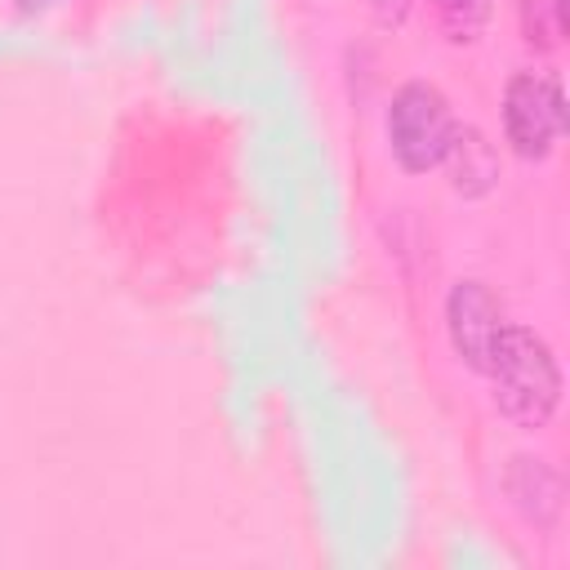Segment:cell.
<instances>
[{
	"mask_svg": "<svg viewBox=\"0 0 570 570\" xmlns=\"http://www.w3.org/2000/svg\"><path fill=\"white\" fill-rule=\"evenodd\" d=\"M485 379L494 387L499 414H508L517 428H548V419L561 405L557 356L525 325H508L503 321V330L494 334L490 361H485Z\"/></svg>",
	"mask_w": 570,
	"mask_h": 570,
	"instance_id": "obj_1",
	"label": "cell"
},
{
	"mask_svg": "<svg viewBox=\"0 0 570 570\" xmlns=\"http://www.w3.org/2000/svg\"><path fill=\"white\" fill-rule=\"evenodd\" d=\"M566 129V94L557 76L517 71L503 89V134L521 160H543Z\"/></svg>",
	"mask_w": 570,
	"mask_h": 570,
	"instance_id": "obj_3",
	"label": "cell"
},
{
	"mask_svg": "<svg viewBox=\"0 0 570 570\" xmlns=\"http://www.w3.org/2000/svg\"><path fill=\"white\" fill-rule=\"evenodd\" d=\"M445 330H450V343H454L459 361L468 370L485 374L494 334L503 330V307L481 281H459L445 298Z\"/></svg>",
	"mask_w": 570,
	"mask_h": 570,
	"instance_id": "obj_4",
	"label": "cell"
},
{
	"mask_svg": "<svg viewBox=\"0 0 570 570\" xmlns=\"http://www.w3.org/2000/svg\"><path fill=\"white\" fill-rule=\"evenodd\" d=\"M370 9H374L379 27H401L405 13H410V0H370Z\"/></svg>",
	"mask_w": 570,
	"mask_h": 570,
	"instance_id": "obj_7",
	"label": "cell"
},
{
	"mask_svg": "<svg viewBox=\"0 0 570 570\" xmlns=\"http://www.w3.org/2000/svg\"><path fill=\"white\" fill-rule=\"evenodd\" d=\"M436 9L450 40H476V31L490 18V0H436Z\"/></svg>",
	"mask_w": 570,
	"mask_h": 570,
	"instance_id": "obj_6",
	"label": "cell"
},
{
	"mask_svg": "<svg viewBox=\"0 0 570 570\" xmlns=\"http://www.w3.org/2000/svg\"><path fill=\"white\" fill-rule=\"evenodd\" d=\"M454 111L445 94L428 80H410L392 94L387 107V147L405 174H428L445 160L450 138H454Z\"/></svg>",
	"mask_w": 570,
	"mask_h": 570,
	"instance_id": "obj_2",
	"label": "cell"
},
{
	"mask_svg": "<svg viewBox=\"0 0 570 570\" xmlns=\"http://www.w3.org/2000/svg\"><path fill=\"white\" fill-rule=\"evenodd\" d=\"M445 160H450V178H454V191H459V196H485V191L494 187V178H499L494 147H490L485 134L472 129V125H468V129H454Z\"/></svg>",
	"mask_w": 570,
	"mask_h": 570,
	"instance_id": "obj_5",
	"label": "cell"
}]
</instances>
